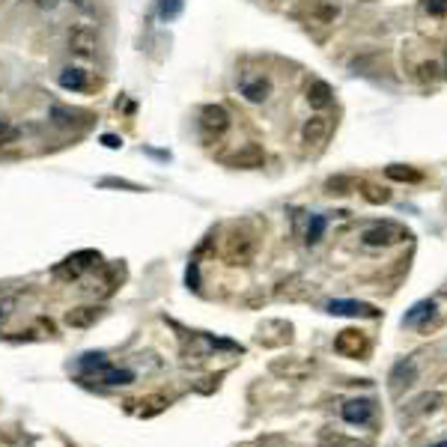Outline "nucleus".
<instances>
[{
  "instance_id": "36",
  "label": "nucleus",
  "mask_w": 447,
  "mask_h": 447,
  "mask_svg": "<svg viewBox=\"0 0 447 447\" xmlns=\"http://www.w3.org/2000/svg\"><path fill=\"white\" fill-rule=\"evenodd\" d=\"M0 316H3V310H0Z\"/></svg>"
},
{
  "instance_id": "2",
  "label": "nucleus",
  "mask_w": 447,
  "mask_h": 447,
  "mask_svg": "<svg viewBox=\"0 0 447 447\" xmlns=\"http://www.w3.org/2000/svg\"><path fill=\"white\" fill-rule=\"evenodd\" d=\"M256 343L265 346V349H277V346L293 343V322L284 319H265L260 328H256Z\"/></svg>"
},
{
  "instance_id": "4",
  "label": "nucleus",
  "mask_w": 447,
  "mask_h": 447,
  "mask_svg": "<svg viewBox=\"0 0 447 447\" xmlns=\"http://www.w3.org/2000/svg\"><path fill=\"white\" fill-rule=\"evenodd\" d=\"M364 244L367 248H388V244H397V242H406L411 239L409 230L397 227V224H379V227H370L364 233Z\"/></svg>"
},
{
  "instance_id": "30",
  "label": "nucleus",
  "mask_w": 447,
  "mask_h": 447,
  "mask_svg": "<svg viewBox=\"0 0 447 447\" xmlns=\"http://www.w3.org/2000/svg\"><path fill=\"white\" fill-rule=\"evenodd\" d=\"M322 441H331V447H364V444L349 441V439H343V435H331V432L322 435Z\"/></svg>"
},
{
  "instance_id": "9",
  "label": "nucleus",
  "mask_w": 447,
  "mask_h": 447,
  "mask_svg": "<svg viewBox=\"0 0 447 447\" xmlns=\"http://www.w3.org/2000/svg\"><path fill=\"white\" fill-rule=\"evenodd\" d=\"M200 126H203L206 134H224L230 129V114L224 110L221 105H206L203 110H200Z\"/></svg>"
},
{
  "instance_id": "27",
  "label": "nucleus",
  "mask_w": 447,
  "mask_h": 447,
  "mask_svg": "<svg viewBox=\"0 0 447 447\" xmlns=\"http://www.w3.org/2000/svg\"><path fill=\"white\" fill-rule=\"evenodd\" d=\"M435 78H439V63H435V60L418 66V81L427 84V81H435Z\"/></svg>"
},
{
  "instance_id": "26",
  "label": "nucleus",
  "mask_w": 447,
  "mask_h": 447,
  "mask_svg": "<svg viewBox=\"0 0 447 447\" xmlns=\"http://www.w3.org/2000/svg\"><path fill=\"white\" fill-rule=\"evenodd\" d=\"M325 218L322 215H310V221H307V233H305V242L307 244H316L319 239H322V233H325Z\"/></svg>"
},
{
  "instance_id": "12",
  "label": "nucleus",
  "mask_w": 447,
  "mask_h": 447,
  "mask_svg": "<svg viewBox=\"0 0 447 447\" xmlns=\"http://www.w3.org/2000/svg\"><path fill=\"white\" fill-rule=\"evenodd\" d=\"M69 51L78 57H93L96 54V33L89 27H75L69 33Z\"/></svg>"
},
{
  "instance_id": "29",
  "label": "nucleus",
  "mask_w": 447,
  "mask_h": 447,
  "mask_svg": "<svg viewBox=\"0 0 447 447\" xmlns=\"http://www.w3.org/2000/svg\"><path fill=\"white\" fill-rule=\"evenodd\" d=\"M423 9L430 15H447V0H423Z\"/></svg>"
},
{
  "instance_id": "16",
  "label": "nucleus",
  "mask_w": 447,
  "mask_h": 447,
  "mask_svg": "<svg viewBox=\"0 0 447 447\" xmlns=\"http://www.w3.org/2000/svg\"><path fill=\"white\" fill-rule=\"evenodd\" d=\"M337 15H340V3H337V0H313L310 18L316 21V24H334Z\"/></svg>"
},
{
  "instance_id": "8",
  "label": "nucleus",
  "mask_w": 447,
  "mask_h": 447,
  "mask_svg": "<svg viewBox=\"0 0 447 447\" xmlns=\"http://www.w3.org/2000/svg\"><path fill=\"white\" fill-rule=\"evenodd\" d=\"M376 418V402L373 400H349L343 406V420L355 427H367Z\"/></svg>"
},
{
  "instance_id": "24",
  "label": "nucleus",
  "mask_w": 447,
  "mask_h": 447,
  "mask_svg": "<svg viewBox=\"0 0 447 447\" xmlns=\"http://www.w3.org/2000/svg\"><path fill=\"white\" fill-rule=\"evenodd\" d=\"M361 188H364V200L367 203H373V206H382V203H388L390 200V191L388 188H382V185H373V182H361Z\"/></svg>"
},
{
  "instance_id": "21",
  "label": "nucleus",
  "mask_w": 447,
  "mask_h": 447,
  "mask_svg": "<svg viewBox=\"0 0 447 447\" xmlns=\"http://www.w3.org/2000/svg\"><path fill=\"white\" fill-rule=\"evenodd\" d=\"M385 176L394 179V182H420L423 179V173L409 164H390V167H385Z\"/></svg>"
},
{
  "instance_id": "6",
  "label": "nucleus",
  "mask_w": 447,
  "mask_h": 447,
  "mask_svg": "<svg viewBox=\"0 0 447 447\" xmlns=\"http://www.w3.org/2000/svg\"><path fill=\"white\" fill-rule=\"evenodd\" d=\"M268 370L281 379H305L313 373V361H305V358H281V361H272Z\"/></svg>"
},
{
  "instance_id": "31",
  "label": "nucleus",
  "mask_w": 447,
  "mask_h": 447,
  "mask_svg": "<svg viewBox=\"0 0 447 447\" xmlns=\"http://www.w3.org/2000/svg\"><path fill=\"white\" fill-rule=\"evenodd\" d=\"M102 185H105V188H110V185H114V188H129V191H143L140 185L126 182V179H102Z\"/></svg>"
},
{
  "instance_id": "28",
  "label": "nucleus",
  "mask_w": 447,
  "mask_h": 447,
  "mask_svg": "<svg viewBox=\"0 0 447 447\" xmlns=\"http://www.w3.org/2000/svg\"><path fill=\"white\" fill-rule=\"evenodd\" d=\"M18 140V129L13 126V122L0 119V147H6V143H15Z\"/></svg>"
},
{
  "instance_id": "3",
  "label": "nucleus",
  "mask_w": 447,
  "mask_h": 447,
  "mask_svg": "<svg viewBox=\"0 0 447 447\" xmlns=\"http://www.w3.org/2000/svg\"><path fill=\"white\" fill-rule=\"evenodd\" d=\"M334 352L343 355V358H364L367 352H370V340H367L364 331L346 328L334 337Z\"/></svg>"
},
{
  "instance_id": "18",
  "label": "nucleus",
  "mask_w": 447,
  "mask_h": 447,
  "mask_svg": "<svg viewBox=\"0 0 447 447\" xmlns=\"http://www.w3.org/2000/svg\"><path fill=\"white\" fill-rule=\"evenodd\" d=\"M307 102H310V108L325 110V108L334 102V89H331V84H325V81H313V84L307 87Z\"/></svg>"
},
{
  "instance_id": "17",
  "label": "nucleus",
  "mask_w": 447,
  "mask_h": 447,
  "mask_svg": "<svg viewBox=\"0 0 447 447\" xmlns=\"http://www.w3.org/2000/svg\"><path fill=\"white\" fill-rule=\"evenodd\" d=\"M439 406H441V394H435V390L430 394V390H427V394H420V397L409 406V420H415V418H427V415H432V411L439 409Z\"/></svg>"
},
{
  "instance_id": "34",
  "label": "nucleus",
  "mask_w": 447,
  "mask_h": 447,
  "mask_svg": "<svg viewBox=\"0 0 447 447\" xmlns=\"http://www.w3.org/2000/svg\"><path fill=\"white\" fill-rule=\"evenodd\" d=\"M430 447H447V439H439V441H432Z\"/></svg>"
},
{
  "instance_id": "25",
  "label": "nucleus",
  "mask_w": 447,
  "mask_h": 447,
  "mask_svg": "<svg viewBox=\"0 0 447 447\" xmlns=\"http://www.w3.org/2000/svg\"><path fill=\"white\" fill-rule=\"evenodd\" d=\"M167 406H170V400L152 394V397H147V400H140V415H143V418H152V415H159V411H164Z\"/></svg>"
},
{
  "instance_id": "5",
  "label": "nucleus",
  "mask_w": 447,
  "mask_h": 447,
  "mask_svg": "<svg viewBox=\"0 0 447 447\" xmlns=\"http://www.w3.org/2000/svg\"><path fill=\"white\" fill-rule=\"evenodd\" d=\"M325 310L334 313V316H367V319H379V316H382V310H376L373 305H367V301H346V298L328 301Z\"/></svg>"
},
{
  "instance_id": "15",
  "label": "nucleus",
  "mask_w": 447,
  "mask_h": 447,
  "mask_svg": "<svg viewBox=\"0 0 447 447\" xmlns=\"http://www.w3.org/2000/svg\"><path fill=\"white\" fill-rule=\"evenodd\" d=\"M98 319H102V310L98 307H72L66 313V325H72V328H89Z\"/></svg>"
},
{
  "instance_id": "14",
  "label": "nucleus",
  "mask_w": 447,
  "mask_h": 447,
  "mask_svg": "<svg viewBox=\"0 0 447 447\" xmlns=\"http://www.w3.org/2000/svg\"><path fill=\"white\" fill-rule=\"evenodd\" d=\"M268 93H272V84H268V78H248V81H242V96L248 98V102L260 105L268 98Z\"/></svg>"
},
{
  "instance_id": "1",
  "label": "nucleus",
  "mask_w": 447,
  "mask_h": 447,
  "mask_svg": "<svg viewBox=\"0 0 447 447\" xmlns=\"http://www.w3.org/2000/svg\"><path fill=\"white\" fill-rule=\"evenodd\" d=\"M224 260L230 265H248L254 256V236H248L244 230H233L227 239H224Z\"/></svg>"
},
{
  "instance_id": "13",
  "label": "nucleus",
  "mask_w": 447,
  "mask_h": 447,
  "mask_svg": "<svg viewBox=\"0 0 447 447\" xmlns=\"http://www.w3.org/2000/svg\"><path fill=\"white\" fill-rule=\"evenodd\" d=\"M89 256H96V254H93V251H81V254L69 256V260H63L57 268H54V274H57V277H63V281H75V277L81 274L84 268L89 265V263H84V260H89Z\"/></svg>"
},
{
  "instance_id": "22",
  "label": "nucleus",
  "mask_w": 447,
  "mask_h": 447,
  "mask_svg": "<svg viewBox=\"0 0 447 447\" xmlns=\"http://www.w3.org/2000/svg\"><path fill=\"white\" fill-rule=\"evenodd\" d=\"M358 179L355 176H331L328 182H325V191L328 194H337V197H343V194H352V191H358Z\"/></svg>"
},
{
  "instance_id": "7",
  "label": "nucleus",
  "mask_w": 447,
  "mask_h": 447,
  "mask_svg": "<svg viewBox=\"0 0 447 447\" xmlns=\"http://www.w3.org/2000/svg\"><path fill=\"white\" fill-rule=\"evenodd\" d=\"M388 382H390V394H400L402 388H409L411 382H418L415 358H402V361H397L394 370H390V376H388Z\"/></svg>"
},
{
  "instance_id": "20",
  "label": "nucleus",
  "mask_w": 447,
  "mask_h": 447,
  "mask_svg": "<svg viewBox=\"0 0 447 447\" xmlns=\"http://www.w3.org/2000/svg\"><path fill=\"white\" fill-rule=\"evenodd\" d=\"M96 376H98V382H105V385H131L134 382L131 370H117V367H110V364L102 367Z\"/></svg>"
},
{
  "instance_id": "32",
  "label": "nucleus",
  "mask_w": 447,
  "mask_h": 447,
  "mask_svg": "<svg viewBox=\"0 0 447 447\" xmlns=\"http://www.w3.org/2000/svg\"><path fill=\"white\" fill-rule=\"evenodd\" d=\"M179 6H182L179 0H161V15H164V18H173V15L179 13Z\"/></svg>"
},
{
  "instance_id": "33",
  "label": "nucleus",
  "mask_w": 447,
  "mask_h": 447,
  "mask_svg": "<svg viewBox=\"0 0 447 447\" xmlns=\"http://www.w3.org/2000/svg\"><path fill=\"white\" fill-rule=\"evenodd\" d=\"M102 143H105L108 149H117V147H122V140H119V138H114V134H105V138H102Z\"/></svg>"
},
{
  "instance_id": "19",
  "label": "nucleus",
  "mask_w": 447,
  "mask_h": 447,
  "mask_svg": "<svg viewBox=\"0 0 447 447\" xmlns=\"http://www.w3.org/2000/svg\"><path fill=\"white\" fill-rule=\"evenodd\" d=\"M432 313H435V301H430V298H427V301H418V305L406 313L402 325H415V328H420V325H423V319L432 316Z\"/></svg>"
},
{
  "instance_id": "35",
  "label": "nucleus",
  "mask_w": 447,
  "mask_h": 447,
  "mask_svg": "<svg viewBox=\"0 0 447 447\" xmlns=\"http://www.w3.org/2000/svg\"><path fill=\"white\" fill-rule=\"evenodd\" d=\"M33 3H45V0H33Z\"/></svg>"
},
{
  "instance_id": "23",
  "label": "nucleus",
  "mask_w": 447,
  "mask_h": 447,
  "mask_svg": "<svg viewBox=\"0 0 447 447\" xmlns=\"http://www.w3.org/2000/svg\"><path fill=\"white\" fill-rule=\"evenodd\" d=\"M60 87L63 89H87V72L84 69H63L60 72Z\"/></svg>"
},
{
  "instance_id": "10",
  "label": "nucleus",
  "mask_w": 447,
  "mask_h": 447,
  "mask_svg": "<svg viewBox=\"0 0 447 447\" xmlns=\"http://www.w3.org/2000/svg\"><path fill=\"white\" fill-rule=\"evenodd\" d=\"M331 131V119L328 117H310L305 126H301V143H307V147H316L328 138Z\"/></svg>"
},
{
  "instance_id": "11",
  "label": "nucleus",
  "mask_w": 447,
  "mask_h": 447,
  "mask_svg": "<svg viewBox=\"0 0 447 447\" xmlns=\"http://www.w3.org/2000/svg\"><path fill=\"white\" fill-rule=\"evenodd\" d=\"M265 161V152L260 147H254V143H248L244 149H239L236 155H227L224 159V164H230V167H242V170H254V167H263Z\"/></svg>"
}]
</instances>
